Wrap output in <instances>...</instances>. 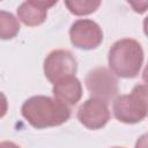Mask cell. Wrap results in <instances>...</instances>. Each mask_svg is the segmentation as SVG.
Wrapping results in <instances>:
<instances>
[{
    "label": "cell",
    "mask_w": 148,
    "mask_h": 148,
    "mask_svg": "<svg viewBox=\"0 0 148 148\" xmlns=\"http://www.w3.org/2000/svg\"><path fill=\"white\" fill-rule=\"evenodd\" d=\"M69 39L76 49L94 50L103 42V31L95 21L81 18L72 23L69 28Z\"/></svg>",
    "instance_id": "8992f818"
},
{
    "label": "cell",
    "mask_w": 148,
    "mask_h": 148,
    "mask_svg": "<svg viewBox=\"0 0 148 148\" xmlns=\"http://www.w3.org/2000/svg\"><path fill=\"white\" fill-rule=\"evenodd\" d=\"M112 112L124 124H136L148 114V87L136 84L127 95L117 96L112 103Z\"/></svg>",
    "instance_id": "3957f363"
},
{
    "label": "cell",
    "mask_w": 148,
    "mask_h": 148,
    "mask_svg": "<svg viewBox=\"0 0 148 148\" xmlns=\"http://www.w3.org/2000/svg\"><path fill=\"white\" fill-rule=\"evenodd\" d=\"M112 148H124V147H112Z\"/></svg>",
    "instance_id": "e0dca14e"
},
{
    "label": "cell",
    "mask_w": 148,
    "mask_h": 148,
    "mask_svg": "<svg viewBox=\"0 0 148 148\" xmlns=\"http://www.w3.org/2000/svg\"><path fill=\"white\" fill-rule=\"evenodd\" d=\"M43 68L45 77L51 83H56L65 77L75 76L77 72V61L71 51L57 49L46 56Z\"/></svg>",
    "instance_id": "5b68a950"
},
{
    "label": "cell",
    "mask_w": 148,
    "mask_h": 148,
    "mask_svg": "<svg viewBox=\"0 0 148 148\" xmlns=\"http://www.w3.org/2000/svg\"><path fill=\"white\" fill-rule=\"evenodd\" d=\"M135 13L142 14L148 9V1H128L127 2Z\"/></svg>",
    "instance_id": "7c38bea8"
},
{
    "label": "cell",
    "mask_w": 148,
    "mask_h": 148,
    "mask_svg": "<svg viewBox=\"0 0 148 148\" xmlns=\"http://www.w3.org/2000/svg\"><path fill=\"white\" fill-rule=\"evenodd\" d=\"M142 80L146 83V86L148 87V64L146 65V67H145V69L142 72Z\"/></svg>",
    "instance_id": "9a60e30c"
},
{
    "label": "cell",
    "mask_w": 148,
    "mask_h": 148,
    "mask_svg": "<svg viewBox=\"0 0 148 148\" xmlns=\"http://www.w3.org/2000/svg\"><path fill=\"white\" fill-rule=\"evenodd\" d=\"M143 32H145V35L148 37V15L145 17V20H143Z\"/></svg>",
    "instance_id": "2e32d148"
},
{
    "label": "cell",
    "mask_w": 148,
    "mask_h": 148,
    "mask_svg": "<svg viewBox=\"0 0 148 148\" xmlns=\"http://www.w3.org/2000/svg\"><path fill=\"white\" fill-rule=\"evenodd\" d=\"M56 3L57 1H24L16 9L17 17L28 27H37L44 23L47 16V9Z\"/></svg>",
    "instance_id": "ba28073f"
},
{
    "label": "cell",
    "mask_w": 148,
    "mask_h": 148,
    "mask_svg": "<svg viewBox=\"0 0 148 148\" xmlns=\"http://www.w3.org/2000/svg\"><path fill=\"white\" fill-rule=\"evenodd\" d=\"M20 31L18 20L8 12H0V37L1 39H12Z\"/></svg>",
    "instance_id": "30bf717a"
},
{
    "label": "cell",
    "mask_w": 148,
    "mask_h": 148,
    "mask_svg": "<svg viewBox=\"0 0 148 148\" xmlns=\"http://www.w3.org/2000/svg\"><path fill=\"white\" fill-rule=\"evenodd\" d=\"M0 148H21V147L14 143L13 141H2L0 143Z\"/></svg>",
    "instance_id": "5bb4252c"
},
{
    "label": "cell",
    "mask_w": 148,
    "mask_h": 148,
    "mask_svg": "<svg viewBox=\"0 0 148 148\" xmlns=\"http://www.w3.org/2000/svg\"><path fill=\"white\" fill-rule=\"evenodd\" d=\"M86 88L94 98L109 103L118 94V79L106 67H96L88 72L84 79Z\"/></svg>",
    "instance_id": "277c9868"
},
{
    "label": "cell",
    "mask_w": 148,
    "mask_h": 148,
    "mask_svg": "<svg viewBox=\"0 0 148 148\" xmlns=\"http://www.w3.org/2000/svg\"><path fill=\"white\" fill-rule=\"evenodd\" d=\"M65 6L72 13L76 16H83L89 15L98 9L101 6L99 0H72V1H65Z\"/></svg>",
    "instance_id": "8fae6325"
},
{
    "label": "cell",
    "mask_w": 148,
    "mask_h": 148,
    "mask_svg": "<svg viewBox=\"0 0 148 148\" xmlns=\"http://www.w3.org/2000/svg\"><path fill=\"white\" fill-rule=\"evenodd\" d=\"M141 44L132 38H121L112 44L108 53L110 69L116 76L123 79L136 77L143 64Z\"/></svg>",
    "instance_id": "7a4b0ae2"
},
{
    "label": "cell",
    "mask_w": 148,
    "mask_h": 148,
    "mask_svg": "<svg viewBox=\"0 0 148 148\" xmlns=\"http://www.w3.org/2000/svg\"><path fill=\"white\" fill-rule=\"evenodd\" d=\"M77 120L88 130H99L104 127L110 119L108 103L90 97L77 109Z\"/></svg>",
    "instance_id": "52a82bcc"
},
{
    "label": "cell",
    "mask_w": 148,
    "mask_h": 148,
    "mask_svg": "<svg viewBox=\"0 0 148 148\" xmlns=\"http://www.w3.org/2000/svg\"><path fill=\"white\" fill-rule=\"evenodd\" d=\"M23 118L37 130L60 126L72 114L71 106L54 97L37 95L24 101L21 108Z\"/></svg>",
    "instance_id": "6da1fadb"
},
{
    "label": "cell",
    "mask_w": 148,
    "mask_h": 148,
    "mask_svg": "<svg viewBox=\"0 0 148 148\" xmlns=\"http://www.w3.org/2000/svg\"><path fill=\"white\" fill-rule=\"evenodd\" d=\"M52 94L58 101L73 106L82 97V84L76 76H68L53 83Z\"/></svg>",
    "instance_id": "9c48e42d"
},
{
    "label": "cell",
    "mask_w": 148,
    "mask_h": 148,
    "mask_svg": "<svg viewBox=\"0 0 148 148\" xmlns=\"http://www.w3.org/2000/svg\"><path fill=\"white\" fill-rule=\"evenodd\" d=\"M134 148H148V133H145L138 138Z\"/></svg>",
    "instance_id": "4fadbf2b"
}]
</instances>
